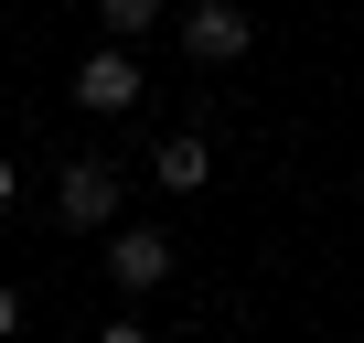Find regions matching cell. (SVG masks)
<instances>
[{"label": "cell", "instance_id": "obj_8", "mask_svg": "<svg viewBox=\"0 0 364 343\" xmlns=\"http://www.w3.org/2000/svg\"><path fill=\"white\" fill-rule=\"evenodd\" d=\"M97 343H139V322H107V332H97Z\"/></svg>", "mask_w": 364, "mask_h": 343}, {"label": "cell", "instance_id": "obj_9", "mask_svg": "<svg viewBox=\"0 0 364 343\" xmlns=\"http://www.w3.org/2000/svg\"><path fill=\"white\" fill-rule=\"evenodd\" d=\"M11 194H22V172H11V161H0V204H11Z\"/></svg>", "mask_w": 364, "mask_h": 343}, {"label": "cell", "instance_id": "obj_6", "mask_svg": "<svg viewBox=\"0 0 364 343\" xmlns=\"http://www.w3.org/2000/svg\"><path fill=\"white\" fill-rule=\"evenodd\" d=\"M150 22H161V0H97V33L107 43H150Z\"/></svg>", "mask_w": 364, "mask_h": 343}, {"label": "cell", "instance_id": "obj_3", "mask_svg": "<svg viewBox=\"0 0 364 343\" xmlns=\"http://www.w3.org/2000/svg\"><path fill=\"white\" fill-rule=\"evenodd\" d=\"M75 107H97V118L139 107V54H129V43H97V54L75 65Z\"/></svg>", "mask_w": 364, "mask_h": 343}, {"label": "cell", "instance_id": "obj_4", "mask_svg": "<svg viewBox=\"0 0 364 343\" xmlns=\"http://www.w3.org/2000/svg\"><path fill=\"white\" fill-rule=\"evenodd\" d=\"M107 279L118 290H161L171 279V236L161 226H107Z\"/></svg>", "mask_w": 364, "mask_h": 343}, {"label": "cell", "instance_id": "obj_7", "mask_svg": "<svg viewBox=\"0 0 364 343\" xmlns=\"http://www.w3.org/2000/svg\"><path fill=\"white\" fill-rule=\"evenodd\" d=\"M11 332H22V290L0 279V343H11Z\"/></svg>", "mask_w": 364, "mask_h": 343}, {"label": "cell", "instance_id": "obj_2", "mask_svg": "<svg viewBox=\"0 0 364 343\" xmlns=\"http://www.w3.org/2000/svg\"><path fill=\"white\" fill-rule=\"evenodd\" d=\"M118 194H129V183H118V161H97V150H86V161H65V183H54L65 226H118Z\"/></svg>", "mask_w": 364, "mask_h": 343}, {"label": "cell", "instance_id": "obj_1", "mask_svg": "<svg viewBox=\"0 0 364 343\" xmlns=\"http://www.w3.org/2000/svg\"><path fill=\"white\" fill-rule=\"evenodd\" d=\"M257 43V22L236 11V0H193V11H182V54H193V65H236Z\"/></svg>", "mask_w": 364, "mask_h": 343}, {"label": "cell", "instance_id": "obj_5", "mask_svg": "<svg viewBox=\"0 0 364 343\" xmlns=\"http://www.w3.org/2000/svg\"><path fill=\"white\" fill-rule=\"evenodd\" d=\"M204 172H215V150H204L193 129H171V139L150 150V183H161V194H204Z\"/></svg>", "mask_w": 364, "mask_h": 343}]
</instances>
